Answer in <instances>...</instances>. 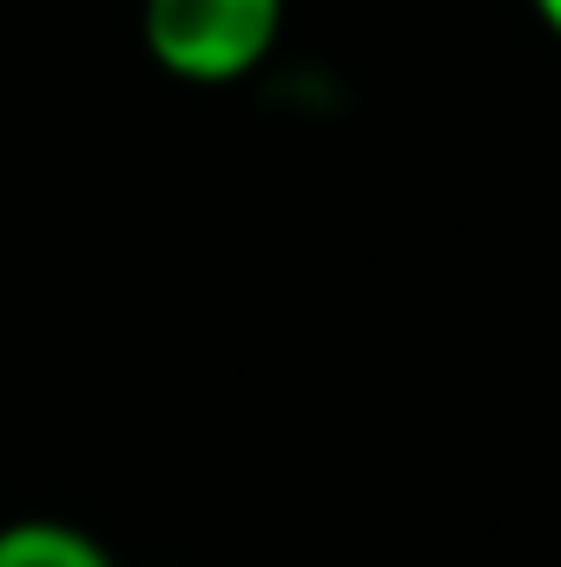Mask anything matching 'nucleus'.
I'll return each mask as SVG.
<instances>
[{
	"label": "nucleus",
	"mask_w": 561,
	"mask_h": 567,
	"mask_svg": "<svg viewBox=\"0 0 561 567\" xmlns=\"http://www.w3.org/2000/svg\"><path fill=\"white\" fill-rule=\"evenodd\" d=\"M145 53L185 86H232L272 60L284 0H145Z\"/></svg>",
	"instance_id": "f257e3e1"
},
{
	"label": "nucleus",
	"mask_w": 561,
	"mask_h": 567,
	"mask_svg": "<svg viewBox=\"0 0 561 567\" xmlns=\"http://www.w3.org/2000/svg\"><path fill=\"white\" fill-rule=\"evenodd\" d=\"M0 567H113V555L86 528L33 515V522H7L0 528Z\"/></svg>",
	"instance_id": "f03ea898"
},
{
	"label": "nucleus",
	"mask_w": 561,
	"mask_h": 567,
	"mask_svg": "<svg viewBox=\"0 0 561 567\" xmlns=\"http://www.w3.org/2000/svg\"><path fill=\"white\" fill-rule=\"evenodd\" d=\"M529 7L542 13V27H549V33H555V40H561V0H529Z\"/></svg>",
	"instance_id": "7ed1b4c3"
}]
</instances>
